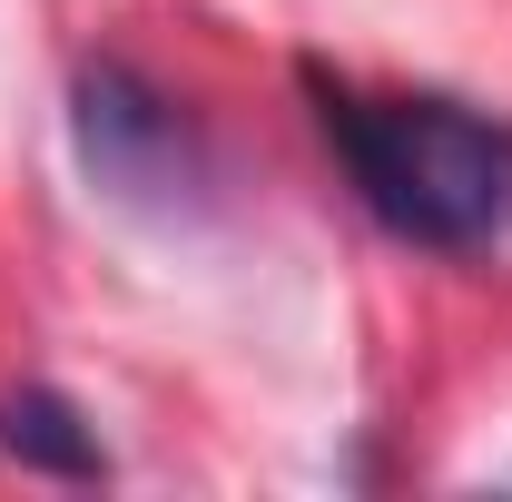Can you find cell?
Here are the masks:
<instances>
[{"label": "cell", "mask_w": 512, "mask_h": 502, "mask_svg": "<svg viewBox=\"0 0 512 502\" xmlns=\"http://www.w3.org/2000/svg\"><path fill=\"white\" fill-rule=\"evenodd\" d=\"M69 128H79V158L89 178L119 197H178L197 188V128L178 119L168 89H148L128 60H89L69 89Z\"/></svg>", "instance_id": "cell-2"}, {"label": "cell", "mask_w": 512, "mask_h": 502, "mask_svg": "<svg viewBox=\"0 0 512 502\" xmlns=\"http://www.w3.org/2000/svg\"><path fill=\"white\" fill-rule=\"evenodd\" d=\"M306 89H316V119L335 138L355 197L394 237L444 247V256L512 237V128L503 119H483L463 99H365L325 69H306Z\"/></svg>", "instance_id": "cell-1"}, {"label": "cell", "mask_w": 512, "mask_h": 502, "mask_svg": "<svg viewBox=\"0 0 512 502\" xmlns=\"http://www.w3.org/2000/svg\"><path fill=\"white\" fill-rule=\"evenodd\" d=\"M0 453H20L30 473H60V483H89V473H109V453L89 434V414L50 394V384H20L10 404H0Z\"/></svg>", "instance_id": "cell-3"}]
</instances>
